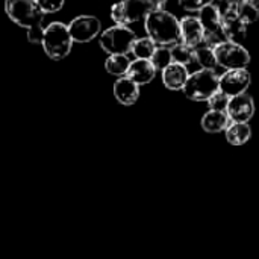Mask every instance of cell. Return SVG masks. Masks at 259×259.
Segmentation results:
<instances>
[{"instance_id": "5", "label": "cell", "mask_w": 259, "mask_h": 259, "mask_svg": "<svg viewBox=\"0 0 259 259\" xmlns=\"http://www.w3.org/2000/svg\"><path fill=\"white\" fill-rule=\"evenodd\" d=\"M137 35L127 26H111L99 35V44L108 56L111 55H127L132 52V46Z\"/></svg>"}, {"instance_id": "2", "label": "cell", "mask_w": 259, "mask_h": 259, "mask_svg": "<svg viewBox=\"0 0 259 259\" xmlns=\"http://www.w3.org/2000/svg\"><path fill=\"white\" fill-rule=\"evenodd\" d=\"M167 0H121L112 5L111 18L120 26H129L140 20H146L155 11L164 9Z\"/></svg>"}, {"instance_id": "3", "label": "cell", "mask_w": 259, "mask_h": 259, "mask_svg": "<svg viewBox=\"0 0 259 259\" xmlns=\"http://www.w3.org/2000/svg\"><path fill=\"white\" fill-rule=\"evenodd\" d=\"M41 46L44 53L50 59L53 61L65 59L73 47V39L70 36L67 24L61 21H52L49 26H46Z\"/></svg>"}, {"instance_id": "28", "label": "cell", "mask_w": 259, "mask_h": 259, "mask_svg": "<svg viewBox=\"0 0 259 259\" xmlns=\"http://www.w3.org/2000/svg\"><path fill=\"white\" fill-rule=\"evenodd\" d=\"M44 29H46L44 24H38V26L27 29V41L32 44H41L42 36H44Z\"/></svg>"}, {"instance_id": "17", "label": "cell", "mask_w": 259, "mask_h": 259, "mask_svg": "<svg viewBox=\"0 0 259 259\" xmlns=\"http://www.w3.org/2000/svg\"><path fill=\"white\" fill-rule=\"evenodd\" d=\"M229 115L223 111H208L202 117V127L208 134H219L229 126Z\"/></svg>"}, {"instance_id": "1", "label": "cell", "mask_w": 259, "mask_h": 259, "mask_svg": "<svg viewBox=\"0 0 259 259\" xmlns=\"http://www.w3.org/2000/svg\"><path fill=\"white\" fill-rule=\"evenodd\" d=\"M147 36L161 47L173 46L181 39V21L165 9H159L147 15L144 20Z\"/></svg>"}, {"instance_id": "27", "label": "cell", "mask_w": 259, "mask_h": 259, "mask_svg": "<svg viewBox=\"0 0 259 259\" xmlns=\"http://www.w3.org/2000/svg\"><path fill=\"white\" fill-rule=\"evenodd\" d=\"M214 0H179V6L190 12H199L202 8L211 5Z\"/></svg>"}, {"instance_id": "15", "label": "cell", "mask_w": 259, "mask_h": 259, "mask_svg": "<svg viewBox=\"0 0 259 259\" xmlns=\"http://www.w3.org/2000/svg\"><path fill=\"white\" fill-rule=\"evenodd\" d=\"M187 79H188V70L185 65L171 62L168 67H165L162 70V83L165 88H168L171 91L182 90Z\"/></svg>"}, {"instance_id": "18", "label": "cell", "mask_w": 259, "mask_h": 259, "mask_svg": "<svg viewBox=\"0 0 259 259\" xmlns=\"http://www.w3.org/2000/svg\"><path fill=\"white\" fill-rule=\"evenodd\" d=\"M226 140L232 146H243L252 138V127L249 123H231L226 131Z\"/></svg>"}, {"instance_id": "29", "label": "cell", "mask_w": 259, "mask_h": 259, "mask_svg": "<svg viewBox=\"0 0 259 259\" xmlns=\"http://www.w3.org/2000/svg\"><path fill=\"white\" fill-rule=\"evenodd\" d=\"M222 2H226L228 5H235V3H240V2H246V0H222Z\"/></svg>"}, {"instance_id": "23", "label": "cell", "mask_w": 259, "mask_h": 259, "mask_svg": "<svg viewBox=\"0 0 259 259\" xmlns=\"http://www.w3.org/2000/svg\"><path fill=\"white\" fill-rule=\"evenodd\" d=\"M196 62L202 68H206V70H215V67L219 65L215 55H214V49L205 44H202V47L200 46L196 47Z\"/></svg>"}, {"instance_id": "12", "label": "cell", "mask_w": 259, "mask_h": 259, "mask_svg": "<svg viewBox=\"0 0 259 259\" xmlns=\"http://www.w3.org/2000/svg\"><path fill=\"white\" fill-rule=\"evenodd\" d=\"M205 36L203 26L196 17H185L181 20V39L190 47H197L202 44Z\"/></svg>"}, {"instance_id": "6", "label": "cell", "mask_w": 259, "mask_h": 259, "mask_svg": "<svg viewBox=\"0 0 259 259\" xmlns=\"http://www.w3.org/2000/svg\"><path fill=\"white\" fill-rule=\"evenodd\" d=\"M5 11L12 23L26 29L42 24L46 15L36 0H6Z\"/></svg>"}, {"instance_id": "10", "label": "cell", "mask_w": 259, "mask_h": 259, "mask_svg": "<svg viewBox=\"0 0 259 259\" xmlns=\"http://www.w3.org/2000/svg\"><path fill=\"white\" fill-rule=\"evenodd\" d=\"M226 114L229 115V120L232 123H249V120L255 114L253 97L249 96L247 93L231 97Z\"/></svg>"}, {"instance_id": "9", "label": "cell", "mask_w": 259, "mask_h": 259, "mask_svg": "<svg viewBox=\"0 0 259 259\" xmlns=\"http://www.w3.org/2000/svg\"><path fill=\"white\" fill-rule=\"evenodd\" d=\"M250 83H252V76L246 68L228 70L225 71V74L220 76V91H223L229 97L246 93Z\"/></svg>"}, {"instance_id": "19", "label": "cell", "mask_w": 259, "mask_h": 259, "mask_svg": "<svg viewBox=\"0 0 259 259\" xmlns=\"http://www.w3.org/2000/svg\"><path fill=\"white\" fill-rule=\"evenodd\" d=\"M171 53V62L181 64V65H190L196 62V49L187 46L185 42H176L170 47Z\"/></svg>"}, {"instance_id": "8", "label": "cell", "mask_w": 259, "mask_h": 259, "mask_svg": "<svg viewBox=\"0 0 259 259\" xmlns=\"http://www.w3.org/2000/svg\"><path fill=\"white\" fill-rule=\"evenodd\" d=\"M67 27L73 42H90L102 33V21L94 15H77Z\"/></svg>"}, {"instance_id": "13", "label": "cell", "mask_w": 259, "mask_h": 259, "mask_svg": "<svg viewBox=\"0 0 259 259\" xmlns=\"http://www.w3.org/2000/svg\"><path fill=\"white\" fill-rule=\"evenodd\" d=\"M114 97L118 103L131 106L140 99V85H137L127 76L118 77L114 83Z\"/></svg>"}, {"instance_id": "16", "label": "cell", "mask_w": 259, "mask_h": 259, "mask_svg": "<svg viewBox=\"0 0 259 259\" xmlns=\"http://www.w3.org/2000/svg\"><path fill=\"white\" fill-rule=\"evenodd\" d=\"M199 21L205 33H222V11L215 5H208L199 11Z\"/></svg>"}, {"instance_id": "7", "label": "cell", "mask_w": 259, "mask_h": 259, "mask_svg": "<svg viewBox=\"0 0 259 259\" xmlns=\"http://www.w3.org/2000/svg\"><path fill=\"white\" fill-rule=\"evenodd\" d=\"M214 55H215L217 64L226 70L246 68L250 64L249 52L238 42L223 41L217 47H214Z\"/></svg>"}, {"instance_id": "11", "label": "cell", "mask_w": 259, "mask_h": 259, "mask_svg": "<svg viewBox=\"0 0 259 259\" xmlns=\"http://www.w3.org/2000/svg\"><path fill=\"white\" fill-rule=\"evenodd\" d=\"M222 33L226 41L238 44L246 38L247 33V24L229 6L225 12H222Z\"/></svg>"}, {"instance_id": "25", "label": "cell", "mask_w": 259, "mask_h": 259, "mask_svg": "<svg viewBox=\"0 0 259 259\" xmlns=\"http://www.w3.org/2000/svg\"><path fill=\"white\" fill-rule=\"evenodd\" d=\"M229 99H231L229 96H226L223 91L219 90L206 102H208V106H209L211 111H223V112H226L228 105H229Z\"/></svg>"}, {"instance_id": "4", "label": "cell", "mask_w": 259, "mask_h": 259, "mask_svg": "<svg viewBox=\"0 0 259 259\" xmlns=\"http://www.w3.org/2000/svg\"><path fill=\"white\" fill-rule=\"evenodd\" d=\"M219 90H220V76L215 73V70H206V68H200L199 71L188 74V79L182 88L184 94L194 102L208 100Z\"/></svg>"}, {"instance_id": "30", "label": "cell", "mask_w": 259, "mask_h": 259, "mask_svg": "<svg viewBox=\"0 0 259 259\" xmlns=\"http://www.w3.org/2000/svg\"><path fill=\"white\" fill-rule=\"evenodd\" d=\"M250 3H252V5H253V6H255V8L259 11V0H250Z\"/></svg>"}, {"instance_id": "24", "label": "cell", "mask_w": 259, "mask_h": 259, "mask_svg": "<svg viewBox=\"0 0 259 259\" xmlns=\"http://www.w3.org/2000/svg\"><path fill=\"white\" fill-rule=\"evenodd\" d=\"M150 62L155 65L156 70H164L165 67H168L171 64V53L168 47H161L158 46L153 56L150 58Z\"/></svg>"}, {"instance_id": "14", "label": "cell", "mask_w": 259, "mask_h": 259, "mask_svg": "<svg viewBox=\"0 0 259 259\" xmlns=\"http://www.w3.org/2000/svg\"><path fill=\"white\" fill-rule=\"evenodd\" d=\"M156 71L158 70L149 59H135L131 62L126 76L137 85H147L155 79Z\"/></svg>"}, {"instance_id": "21", "label": "cell", "mask_w": 259, "mask_h": 259, "mask_svg": "<svg viewBox=\"0 0 259 259\" xmlns=\"http://www.w3.org/2000/svg\"><path fill=\"white\" fill-rule=\"evenodd\" d=\"M228 6L232 8L234 12H235L246 24H252V23L258 21L259 11L250 3V0L240 2V3H235V5H228Z\"/></svg>"}, {"instance_id": "26", "label": "cell", "mask_w": 259, "mask_h": 259, "mask_svg": "<svg viewBox=\"0 0 259 259\" xmlns=\"http://www.w3.org/2000/svg\"><path fill=\"white\" fill-rule=\"evenodd\" d=\"M36 3L44 14H55L64 8L65 0H36Z\"/></svg>"}, {"instance_id": "20", "label": "cell", "mask_w": 259, "mask_h": 259, "mask_svg": "<svg viewBox=\"0 0 259 259\" xmlns=\"http://www.w3.org/2000/svg\"><path fill=\"white\" fill-rule=\"evenodd\" d=\"M131 62L132 61L127 58V55H111L105 61V70L112 76L123 77L127 74Z\"/></svg>"}, {"instance_id": "22", "label": "cell", "mask_w": 259, "mask_h": 259, "mask_svg": "<svg viewBox=\"0 0 259 259\" xmlns=\"http://www.w3.org/2000/svg\"><path fill=\"white\" fill-rule=\"evenodd\" d=\"M156 47L158 46L149 36L137 38L135 42H134V46H132V52L131 53H134V56L137 59H149L150 61V58L153 56Z\"/></svg>"}]
</instances>
